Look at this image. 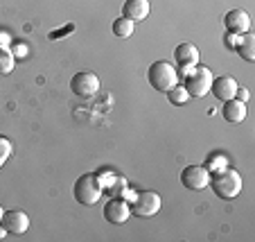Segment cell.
<instances>
[{
  "label": "cell",
  "mask_w": 255,
  "mask_h": 242,
  "mask_svg": "<svg viewBox=\"0 0 255 242\" xmlns=\"http://www.w3.org/2000/svg\"><path fill=\"white\" fill-rule=\"evenodd\" d=\"M233 48L237 50V54H240L244 61H255V36L249 32L244 34H237V41Z\"/></svg>",
  "instance_id": "15"
},
{
  "label": "cell",
  "mask_w": 255,
  "mask_h": 242,
  "mask_svg": "<svg viewBox=\"0 0 255 242\" xmlns=\"http://www.w3.org/2000/svg\"><path fill=\"white\" fill-rule=\"evenodd\" d=\"M249 95H251V93H249V88H244V86H237L235 97H237V100H240V102H246V100H249Z\"/></svg>",
  "instance_id": "23"
},
{
  "label": "cell",
  "mask_w": 255,
  "mask_h": 242,
  "mask_svg": "<svg viewBox=\"0 0 255 242\" xmlns=\"http://www.w3.org/2000/svg\"><path fill=\"white\" fill-rule=\"evenodd\" d=\"M25 52H27V45L20 43V45H16L14 52H11V54H14V57H25Z\"/></svg>",
  "instance_id": "25"
},
{
  "label": "cell",
  "mask_w": 255,
  "mask_h": 242,
  "mask_svg": "<svg viewBox=\"0 0 255 242\" xmlns=\"http://www.w3.org/2000/svg\"><path fill=\"white\" fill-rule=\"evenodd\" d=\"M102 190L104 188H102V184H100V177L93 175V172H86V175H82L77 181H75L72 195H75V199H77L79 204L93 206V204L100 202Z\"/></svg>",
  "instance_id": "2"
},
{
  "label": "cell",
  "mask_w": 255,
  "mask_h": 242,
  "mask_svg": "<svg viewBox=\"0 0 255 242\" xmlns=\"http://www.w3.org/2000/svg\"><path fill=\"white\" fill-rule=\"evenodd\" d=\"M167 97H169V102H172V104L181 107V104H185V102L190 100V93L185 91L183 84H176L174 88H169V91H167Z\"/></svg>",
  "instance_id": "18"
},
{
  "label": "cell",
  "mask_w": 255,
  "mask_h": 242,
  "mask_svg": "<svg viewBox=\"0 0 255 242\" xmlns=\"http://www.w3.org/2000/svg\"><path fill=\"white\" fill-rule=\"evenodd\" d=\"M212 70L208 66H194V70L185 77V91L190 93V97H203L206 93H210V86H212Z\"/></svg>",
  "instance_id": "4"
},
{
  "label": "cell",
  "mask_w": 255,
  "mask_h": 242,
  "mask_svg": "<svg viewBox=\"0 0 255 242\" xmlns=\"http://www.w3.org/2000/svg\"><path fill=\"white\" fill-rule=\"evenodd\" d=\"M70 91L79 97H93L100 91V77L95 73H88V70H82L75 77L70 79Z\"/></svg>",
  "instance_id": "6"
},
{
  "label": "cell",
  "mask_w": 255,
  "mask_h": 242,
  "mask_svg": "<svg viewBox=\"0 0 255 242\" xmlns=\"http://www.w3.org/2000/svg\"><path fill=\"white\" fill-rule=\"evenodd\" d=\"M129 209H131V215H135V218H154L160 211V195L154 193V190L135 193Z\"/></svg>",
  "instance_id": "5"
},
{
  "label": "cell",
  "mask_w": 255,
  "mask_h": 242,
  "mask_svg": "<svg viewBox=\"0 0 255 242\" xmlns=\"http://www.w3.org/2000/svg\"><path fill=\"white\" fill-rule=\"evenodd\" d=\"M97 177H100V184H102V188H111V186L116 184V179H118V177L113 175V172H100V175H97Z\"/></svg>",
  "instance_id": "21"
},
{
  "label": "cell",
  "mask_w": 255,
  "mask_h": 242,
  "mask_svg": "<svg viewBox=\"0 0 255 242\" xmlns=\"http://www.w3.org/2000/svg\"><path fill=\"white\" fill-rule=\"evenodd\" d=\"M9 43H11L9 32H5V29H0V45H2V48H7Z\"/></svg>",
  "instance_id": "24"
},
{
  "label": "cell",
  "mask_w": 255,
  "mask_h": 242,
  "mask_svg": "<svg viewBox=\"0 0 255 242\" xmlns=\"http://www.w3.org/2000/svg\"><path fill=\"white\" fill-rule=\"evenodd\" d=\"M210 91L217 100H222V102L233 100V97H235V91H237V82L231 77V75H222V77L212 79Z\"/></svg>",
  "instance_id": "11"
},
{
  "label": "cell",
  "mask_w": 255,
  "mask_h": 242,
  "mask_svg": "<svg viewBox=\"0 0 255 242\" xmlns=\"http://www.w3.org/2000/svg\"><path fill=\"white\" fill-rule=\"evenodd\" d=\"M228 161H226V156H212L210 161H208V165L206 168L208 170H212V172H219V170H224V168H228Z\"/></svg>",
  "instance_id": "20"
},
{
  "label": "cell",
  "mask_w": 255,
  "mask_h": 242,
  "mask_svg": "<svg viewBox=\"0 0 255 242\" xmlns=\"http://www.w3.org/2000/svg\"><path fill=\"white\" fill-rule=\"evenodd\" d=\"M122 16L133 20V23L144 20L149 16V0H127L122 5Z\"/></svg>",
  "instance_id": "12"
},
{
  "label": "cell",
  "mask_w": 255,
  "mask_h": 242,
  "mask_svg": "<svg viewBox=\"0 0 255 242\" xmlns=\"http://www.w3.org/2000/svg\"><path fill=\"white\" fill-rule=\"evenodd\" d=\"M174 61L178 66H197L199 63V50L192 43H181L174 50Z\"/></svg>",
  "instance_id": "14"
},
{
  "label": "cell",
  "mask_w": 255,
  "mask_h": 242,
  "mask_svg": "<svg viewBox=\"0 0 255 242\" xmlns=\"http://www.w3.org/2000/svg\"><path fill=\"white\" fill-rule=\"evenodd\" d=\"M2 238H7V229L2 227V222H0V240H2Z\"/></svg>",
  "instance_id": "26"
},
{
  "label": "cell",
  "mask_w": 255,
  "mask_h": 242,
  "mask_svg": "<svg viewBox=\"0 0 255 242\" xmlns=\"http://www.w3.org/2000/svg\"><path fill=\"white\" fill-rule=\"evenodd\" d=\"M11 152H14L11 141H9V138H5V136H0V168L7 163V159L11 156Z\"/></svg>",
  "instance_id": "19"
},
{
  "label": "cell",
  "mask_w": 255,
  "mask_h": 242,
  "mask_svg": "<svg viewBox=\"0 0 255 242\" xmlns=\"http://www.w3.org/2000/svg\"><path fill=\"white\" fill-rule=\"evenodd\" d=\"M127 186H129V184H127V181L122 179V177H118V179H116V184H113L109 190H111V195H116V197H120V195L125 193V188H127Z\"/></svg>",
  "instance_id": "22"
},
{
  "label": "cell",
  "mask_w": 255,
  "mask_h": 242,
  "mask_svg": "<svg viewBox=\"0 0 255 242\" xmlns=\"http://www.w3.org/2000/svg\"><path fill=\"white\" fill-rule=\"evenodd\" d=\"M224 25H226L228 34H244L251 27V16L244 9H231L224 16Z\"/></svg>",
  "instance_id": "9"
},
{
  "label": "cell",
  "mask_w": 255,
  "mask_h": 242,
  "mask_svg": "<svg viewBox=\"0 0 255 242\" xmlns=\"http://www.w3.org/2000/svg\"><path fill=\"white\" fill-rule=\"evenodd\" d=\"M147 79L149 84L160 93H167L169 88H174L178 84V73L176 68L167 61H154L147 70Z\"/></svg>",
  "instance_id": "3"
},
{
  "label": "cell",
  "mask_w": 255,
  "mask_h": 242,
  "mask_svg": "<svg viewBox=\"0 0 255 242\" xmlns=\"http://www.w3.org/2000/svg\"><path fill=\"white\" fill-rule=\"evenodd\" d=\"M210 186L219 199H235L242 193V177L237 170L224 168L210 177Z\"/></svg>",
  "instance_id": "1"
},
{
  "label": "cell",
  "mask_w": 255,
  "mask_h": 242,
  "mask_svg": "<svg viewBox=\"0 0 255 242\" xmlns=\"http://www.w3.org/2000/svg\"><path fill=\"white\" fill-rule=\"evenodd\" d=\"M111 29L116 36H120V39H129L131 34H133V20L125 18V16H122V18H116L111 25Z\"/></svg>",
  "instance_id": "16"
},
{
  "label": "cell",
  "mask_w": 255,
  "mask_h": 242,
  "mask_svg": "<svg viewBox=\"0 0 255 242\" xmlns=\"http://www.w3.org/2000/svg\"><path fill=\"white\" fill-rule=\"evenodd\" d=\"M181 184L188 190H203L210 184V170L206 165H188L181 172Z\"/></svg>",
  "instance_id": "7"
},
{
  "label": "cell",
  "mask_w": 255,
  "mask_h": 242,
  "mask_svg": "<svg viewBox=\"0 0 255 242\" xmlns=\"http://www.w3.org/2000/svg\"><path fill=\"white\" fill-rule=\"evenodd\" d=\"M222 116H224V120L231 122V125L242 122L246 118V102H240L237 97L226 100L224 102V109H222Z\"/></svg>",
  "instance_id": "13"
},
{
  "label": "cell",
  "mask_w": 255,
  "mask_h": 242,
  "mask_svg": "<svg viewBox=\"0 0 255 242\" xmlns=\"http://www.w3.org/2000/svg\"><path fill=\"white\" fill-rule=\"evenodd\" d=\"M14 63H16V57L11 54V50L0 45V75H9L14 70Z\"/></svg>",
  "instance_id": "17"
},
{
  "label": "cell",
  "mask_w": 255,
  "mask_h": 242,
  "mask_svg": "<svg viewBox=\"0 0 255 242\" xmlns=\"http://www.w3.org/2000/svg\"><path fill=\"white\" fill-rule=\"evenodd\" d=\"M104 218L109 220L111 224H125L127 220L131 218L129 204H127L125 199H120V197L111 199V202H106L104 204Z\"/></svg>",
  "instance_id": "8"
},
{
  "label": "cell",
  "mask_w": 255,
  "mask_h": 242,
  "mask_svg": "<svg viewBox=\"0 0 255 242\" xmlns=\"http://www.w3.org/2000/svg\"><path fill=\"white\" fill-rule=\"evenodd\" d=\"M2 215H5V211H2V206H0V222H2Z\"/></svg>",
  "instance_id": "27"
},
{
  "label": "cell",
  "mask_w": 255,
  "mask_h": 242,
  "mask_svg": "<svg viewBox=\"0 0 255 242\" xmlns=\"http://www.w3.org/2000/svg\"><path fill=\"white\" fill-rule=\"evenodd\" d=\"M2 227H5L7 233H11V236H20V233H25L29 229V218L23 211H5V215H2Z\"/></svg>",
  "instance_id": "10"
}]
</instances>
